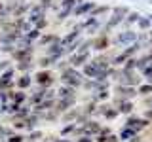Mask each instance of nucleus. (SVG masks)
I'll return each mask as SVG.
<instances>
[{
  "mask_svg": "<svg viewBox=\"0 0 152 142\" xmlns=\"http://www.w3.org/2000/svg\"><path fill=\"white\" fill-rule=\"evenodd\" d=\"M50 80H51L50 72H38L36 74V82L42 83V85H48V83H50Z\"/></svg>",
  "mask_w": 152,
  "mask_h": 142,
  "instance_id": "nucleus-1",
  "label": "nucleus"
},
{
  "mask_svg": "<svg viewBox=\"0 0 152 142\" xmlns=\"http://www.w3.org/2000/svg\"><path fill=\"white\" fill-rule=\"evenodd\" d=\"M23 101H25V93L23 91H13V95H12V104H21Z\"/></svg>",
  "mask_w": 152,
  "mask_h": 142,
  "instance_id": "nucleus-2",
  "label": "nucleus"
},
{
  "mask_svg": "<svg viewBox=\"0 0 152 142\" xmlns=\"http://www.w3.org/2000/svg\"><path fill=\"white\" fill-rule=\"evenodd\" d=\"M17 85H19V87H28V85H31V78H28V76H21V78H19L17 80Z\"/></svg>",
  "mask_w": 152,
  "mask_h": 142,
  "instance_id": "nucleus-3",
  "label": "nucleus"
},
{
  "mask_svg": "<svg viewBox=\"0 0 152 142\" xmlns=\"http://www.w3.org/2000/svg\"><path fill=\"white\" fill-rule=\"evenodd\" d=\"M8 142H23V136H19V135H15V136H10Z\"/></svg>",
  "mask_w": 152,
  "mask_h": 142,
  "instance_id": "nucleus-4",
  "label": "nucleus"
},
{
  "mask_svg": "<svg viewBox=\"0 0 152 142\" xmlns=\"http://www.w3.org/2000/svg\"><path fill=\"white\" fill-rule=\"evenodd\" d=\"M8 66H10V61H2V63H0V70H4V72H6Z\"/></svg>",
  "mask_w": 152,
  "mask_h": 142,
  "instance_id": "nucleus-5",
  "label": "nucleus"
},
{
  "mask_svg": "<svg viewBox=\"0 0 152 142\" xmlns=\"http://www.w3.org/2000/svg\"><path fill=\"white\" fill-rule=\"evenodd\" d=\"M2 8H4V2H0V13H2Z\"/></svg>",
  "mask_w": 152,
  "mask_h": 142,
  "instance_id": "nucleus-6",
  "label": "nucleus"
}]
</instances>
